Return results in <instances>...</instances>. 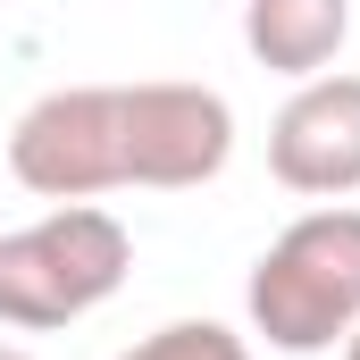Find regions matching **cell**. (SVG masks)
I'll return each instance as SVG.
<instances>
[{"mask_svg":"<svg viewBox=\"0 0 360 360\" xmlns=\"http://www.w3.org/2000/svg\"><path fill=\"white\" fill-rule=\"evenodd\" d=\"M269 176L302 201H344L360 193V76L327 68L269 117Z\"/></svg>","mask_w":360,"mask_h":360,"instance_id":"cell-5","label":"cell"},{"mask_svg":"<svg viewBox=\"0 0 360 360\" xmlns=\"http://www.w3.org/2000/svg\"><path fill=\"white\" fill-rule=\"evenodd\" d=\"M117 360H252V335H235L226 319H168Z\"/></svg>","mask_w":360,"mask_h":360,"instance_id":"cell-7","label":"cell"},{"mask_svg":"<svg viewBox=\"0 0 360 360\" xmlns=\"http://www.w3.org/2000/svg\"><path fill=\"white\" fill-rule=\"evenodd\" d=\"M243 310H252V335L269 352H293V360L335 352L360 327V210L352 201L302 210L252 260Z\"/></svg>","mask_w":360,"mask_h":360,"instance_id":"cell-1","label":"cell"},{"mask_svg":"<svg viewBox=\"0 0 360 360\" xmlns=\"http://www.w3.org/2000/svg\"><path fill=\"white\" fill-rule=\"evenodd\" d=\"M0 360H25V352H8V344H0Z\"/></svg>","mask_w":360,"mask_h":360,"instance_id":"cell-9","label":"cell"},{"mask_svg":"<svg viewBox=\"0 0 360 360\" xmlns=\"http://www.w3.org/2000/svg\"><path fill=\"white\" fill-rule=\"evenodd\" d=\"M8 176L34 201L126 193V84H59L8 126Z\"/></svg>","mask_w":360,"mask_h":360,"instance_id":"cell-3","label":"cell"},{"mask_svg":"<svg viewBox=\"0 0 360 360\" xmlns=\"http://www.w3.org/2000/svg\"><path fill=\"white\" fill-rule=\"evenodd\" d=\"M235 160V109L210 84H126V184L143 193H193Z\"/></svg>","mask_w":360,"mask_h":360,"instance_id":"cell-4","label":"cell"},{"mask_svg":"<svg viewBox=\"0 0 360 360\" xmlns=\"http://www.w3.org/2000/svg\"><path fill=\"white\" fill-rule=\"evenodd\" d=\"M344 360H360V327H352V335H344Z\"/></svg>","mask_w":360,"mask_h":360,"instance_id":"cell-8","label":"cell"},{"mask_svg":"<svg viewBox=\"0 0 360 360\" xmlns=\"http://www.w3.org/2000/svg\"><path fill=\"white\" fill-rule=\"evenodd\" d=\"M352 42V0H243V51L269 76H327Z\"/></svg>","mask_w":360,"mask_h":360,"instance_id":"cell-6","label":"cell"},{"mask_svg":"<svg viewBox=\"0 0 360 360\" xmlns=\"http://www.w3.org/2000/svg\"><path fill=\"white\" fill-rule=\"evenodd\" d=\"M134 269V235L101 201H51L34 226L0 235V327L51 335L92 319Z\"/></svg>","mask_w":360,"mask_h":360,"instance_id":"cell-2","label":"cell"}]
</instances>
